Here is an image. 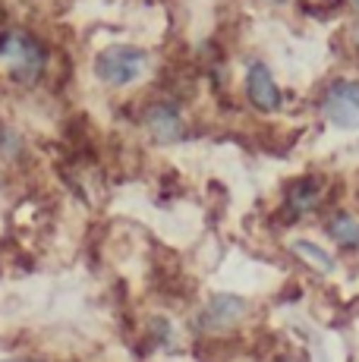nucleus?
<instances>
[{"label": "nucleus", "mask_w": 359, "mask_h": 362, "mask_svg": "<svg viewBox=\"0 0 359 362\" xmlns=\"http://www.w3.org/2000/svg\"><path fill=\"white\" fill-rule=\"evenodd\" d=\"M0 64L16 82H35L47 66V47L32 32L0 29Z\"/></svg>", "instance_id": "nucleus-1"}, {"label": "nucleus", "mask_w": 359, "mask_h": 362, "mask_svg": "<svg viewBox=\"0 0 359 362\" xmlns=\"http://www.w3.org/2000/svg\"><path fill=\"white\" fill-rule=\"evenodd\" d=\"M145 69H148V54L133 45H110L95 57V76L114 88H126L139 82Z\"/></svg>", "instance_id": "nucleus-2"}, {"label": "nucleus", "mask_w": 359, "mask_h": 362, "mask_svg": "<svg viewBox=\"0 0 359 362\" xmlns=\"http://www.w3.org/2000/svg\"><path fill=\"white\" fill-rule=\"evenodd\" d=\"M322 117L334 129H356L359 127V82L341 79L324 92Z\"/></svg>", "instance_id": "nucleus-3"}, {"label": "nucleus", "mask_w": 359, "mask_h": 362, "mask_svg": "<svg viewBox=\"0 0 359 362\" xmlns=\"http://www.w3.org/2000/svg\"><path fill=\"white\" fill-rule=\"evenodd\" d=\"M249 312V303L237 293H215L208 303L202 305L196 318V328L205 334H218V331H230L233 325L243 322V315Z\"/></svg>", "instance_id": "nucleus-4"}, {"label": "nucleus", "mask_w": 359, "mask_h": 362, "mask_svg": "<svg viewBox=\"0 0 359 362\" xmlns=\"http://www.w3.org/2000/svg\"><path fill=\"white\" fill-rule=\"evenodd\" d=\"M145 132L155 139L158 145H174L180 139H186V117L180 110L177 101H155L145 107V120H142Z\"/></svg>", "instance_id": "nucleus-5"}, {"label": "nucleus", "mask_w": 359, "mask_h": 362, "mask_svg": "<svg viewBox=\"0 0 359 362\" xmlns=\"http://www.w3.org/2000/svg\"><path fill=\"white\" fill-rule=\"evenodd\" d=\"M246 98L255 110H261V114H278L281 107H284V92H281V86L274 82V73L268 69L261 60H255L246 69Z\"/></svg>", "instance_id": "nucleus-6"}, {"label": "nucleus", "mask_w": 359, "mask_h": 362, "mask_svg": "<svg viewBox=\"0 0 359 362\" xmlns=\"http://www.w3.org/2000/svg\"><path fill=\"white\" fill-rule=\"evenodd\" d=\"M319 199H322V186L315 183L312 177H302V180H296V183L287 186L284 205L293 218H302V214H309V211L319 208Z\"/></svg>", "instance_id": "nucleus-7"}, {"label": "nucleus", "mask_w": 359, "mask_h": 362, "mask_svg": "<svg viewBox=\"0 0 359 362\" xmlns=\"http://www.w3.org/2000/svg\"><path fill=\"white\" fill-rule=\"evenodd\" d=\"M328 236L337 243V246H343V249H356L359 246V218L356 214H350V211H337V214H331V221H328Z\"/></svg>", "instance_id": "nucleus-8"}, {"label": "nucleus", "mask_w": 359, "mask_h": 362, "mask_svg": "<svg viewBox=\"0 0 359 362\" xmlns=\"http://www.w3.org/2000/svg\"><path fill=\"white\" fill-rule=\"evenodd\" d=\"M293 252L300 255L302 262H309V264H315V268L322 271V274H331V271L337 268V262H334V255L328 252V249H322L319 243H312V240H296L293 243Z\"/></svg>", "instance_id": "nucleus-9"}, {"label": "nucleus", "mask_w": 359, "mask_h": 362, "mask_svg": "<svg viewBox=\"0 0 359 362\" xmlns=\"http://www.w3.org/2000/svg\"><path fill=\"white\" fill-rule=\"evenodd\" d=\"M19 151H23V139H19L10 127H0V155L16 158Z\"/></svg>", "instance_id": "nucleus-10"}, {"label": "nucleus", "mask_w": 359, "mask_h": 362, "mask_svg": "<svg viewBox=\"0 0 359 362\" xmlns=\"http://www.w3.org/2000/svg\"><path fill=\"white\" fill-rule=\"evenodd\" d=\"M151 337H155V344H170V337H174V331H170V322H164V318H155V322H151Z\"/></svg>", "instance_id": "nucleus-11"}, {"label": "nucleus", "mask_w": 359, "mask_h": 362, "mask_svg": "<svg viewBox=\"0 0 359 362\" xmlns=\"http://www.w3.org/2000/svg\"><path fill=\"white\" fill-rule=\"evenodd\" d=\"M353 41H356V51H359V25H356V32H353Z\"/></svg>", "instance_id": "nucleus-12"}, {"label": "nucleus", "mask_w": 359, "mask_h": 362, "mask_svg": "<svg viewBox=\"0 0 359 362\" xmlns=\"http://www.w3.org/2000/svg\"><path fill=\"white\" fill-rule=\"evenodd\" d=\"M350 6H353V10L359 13V0H350Z\"/></svg>", "instance_id": "nucleus-13"}, {"label": "nucleus", "mask_w": 359, "mask_h": 362, "mask_svg": "<svg viewBox=\"0 0 359 362\" xmlns=\"http://www.w3.org/2000/svg\"><path fill=\"white\" fill-rule=\"evenodd\" d=\"M274 362H293V359H287V356H281V359H274Z\"/></svg>", "instance_id": "nucleus-14"}, {"label": "nucleus", "mask_w": 359, "mask_h": 362, "mask_svg": "<svg viewBox=\"0 0 359 362\" xmlns=\"http://www.w3.org/2000/svg\"><path fill=\"white\" fill-rule=\"evenodd\" d=\"M271 4H287V0H271Z\"/></svg>", "instance_id": "nucleus-15"}, {"label": "nucleus", "mask_w": 359, "mask_h": 362, "mask_svg": "<svg viewBox=\"0 0 359 362\" xmlns=\"http://www.w3.org/2000/svg\"><path fill=\"white\" fill-rule=\"evenodd\" d=\"M6 362H19V359H6Z\"/></svg>", "instance_id": "nucleus-16"}]
</instances>
